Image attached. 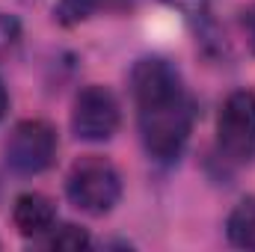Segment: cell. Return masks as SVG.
<instances>
[{
  "label": "cell",
  "instance_id": "cell-1",
  "mask_svg": "<svg viewBox=\"0 0 255 252\" xmlns=\"http://www.w3.org/2000/svg\"><path fill=\"white\" fill-rule=\"evenodd\" d=\"M130 92L145 151L157 163H175L193 130V98L178 68L160 57L139 60L130 71Z\"/></svg>",
  "mask_w": 255,
  "mask_h": 252
},
{
  "label": "cell",
  "instance_id": "cell-2",
  "mask_svg": "<svg viewBox=\"0 0 255 252\" xmlns=\"http://www.w3.org/2000/svg\"><path fill=\"white\" fill-rule=\"evenodd\" d=\"M65 193L74 208H80L92 217L110 214L122 196L119 169L101 154H83L71 163V169L65 175Z\"/></svg>",
  "mask_w": 255,
  "mask_h": 252
},
{
  "label": "cell",
  "instance_id": "cell-3",
  "mask_svg": "<svg viewBox=\"0 0 255 252\" xmlns=\"http://www.w3.org/2000/svg\"><path fill=\"white\" fill-rule=\"evenodd\" d=\"M217 148L238 166L255 160V92L238 89L226 98L217 116Z\"/></svg>",
  "mask_w": 255,
  "mask_h": 252
},
{
  "label": "cell",
  "instance_id": "cell-4",
  "mask_svg": "<svg viewBox=\"0 0 255 252\" xmlns=\"http://www.w3.org/2000/svg\"><path fill=\"white\" fill-rule=\"evenodd\" d=\"M57 157V130L45 119H24L6 139V163L18 175H39Z\"/></svg>",
  "mask_w": 255,
  "mask_h": 252
},
{
  "label": "cell",
  "instance_id": "cell-5",
  "mask_svg": "<svg viewBox=\"0 0 255 252\" xmlns=\"http://www.w3.org/2000/svg\"><path fill=\"white\" fill-rule=\"evenodd\" d=\"M122 122L119 113V101L107 86L89 83L74 95V107H71V130L77 139L86 142H104L110 139Z\"/></svg>",
  "mask_w": 255,
  "mask_h": 252
},
{
  "label": "cell",
  "instance_id": "cell-6",
  "mask_svg": "<svg viewBox=\"0 0 255 252\" xmlns=\"http://www.w3.org/2000/svg\"><path fill=\"white\" fill-rule=\"evenodd\" d=\"M12 223L24 238H42L57 226V208L45 193H21L12 208Z\"/></svg>",
  "mask_w": 255,
  "mask_h": 252
},
{
  "label": "cell",
  "instance_id": "cell-7",
  "mask_svg": "<svg viewBox=\"0 0 255 252\" xmlns=\"http://www.w3.org/2000/svg\"><path fill=\"white\" fill-rule=\"evenodd\" d=\"M133 0H60L54 6V18L63 27H74L98 12H122Z\"/></svg>",
  "mask_w": 255,
  "mask_h": 252
},
{
  "label": "cell",
  "instance_id": "cell-8",
  "mask_svg": "<svg viewBox=\"0 0 255 252\" xmlns=\"http://www.w3.org/2000/svg\"><path fill=\"white\" fill-rule=\"evenodd\" d=\"M229 241L241 250H255V196H247L244 202L235 205L226 223Z\"/></svg>",
  "mask_w": 255,
  "mask_h": 252
},
{
  "label": "cell",
  "instance_id": "cell-9",
  "mask_svg": "<svg viewBox=\"0 0 255 252\" xmlns=\"http://www.w3.org/2000/svg\"><path fill=\"white\" fill-rule=\"evenodd\" d=\"M45 247L48 250H83V247H89V235L77 226H60V229L54 226L48 232Z\"/></svg>",
  "mask_w": 255,
  "mask_h": 252
},
{
  "label": "cell",
  "instance_id": "cell-10",
  "mask_svg": "<svg viewBox=\"0 0 255 252\" xmlns=\"http://www.w3.org/2000/svg\"><path fill=\"white\" fill-rule=\"evenodd\" d=\"M18 42H21V24H18V18L0 9V57H6L9 51H15Z\"/></svg>",
  "mask_w": 255,
  "mask_h": 252
},
{
  "label": "cell",
  "instance_id": "cell-11",
  "mask_svg": "<svg viewBox=\"0 0 255 252\" xmlns=\"http://www.w3.org/2000/svg\"><path fill=\"white\" fill-rule=\"evenodd\" d=\"M172 6H178L187 18L193 21H205V24H211L208 21V0H169Z\"/></svg>",
  "mask_w": 255,
  "mask_h": 252
},
{
  "label": "cell",
  "instance_id": "cell-12",
  "mask_svg": "<svg viewBox=\"0 0 255 252\" xmlns=\"http://www.w3.org/2000/svg\"><path fill=\"white\" fill-rule=\"evenodd\" d=\"M241 27H244V33H247L250 48L255 51V9H247V12L241 15Z\"/></svg>",
  "mask_w": 255,
  "mask_h": 252
},
{
  "label": "cell",
  "instance_id": "cell-13",
  "mask_svg": "<svg viewBox=\"0 0 255 252\" xmlns=\"http://www.w3.org/2000/svg\"><path fill=\"white\" fill-rule=\"evenodd\" d=\"M6 110H9V95H6V86H3V80H0V119L6 116Z\"/></svg>",
  "mask_w": 255,
  "mask_h": 252
}]
</instances>
